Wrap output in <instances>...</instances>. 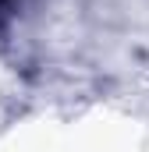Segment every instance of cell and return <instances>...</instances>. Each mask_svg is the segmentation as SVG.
Instances as JSON below:
<instances>
[{
  "mask_svg": "<svg viewBox=\"0 0 149 152\" xmlns=\"http://www.w3.org/2000/svg\"><path fill=\"white\" fill-rule=\"evenodd\" d=\"M11 7H14V0H0V18H4V14H11Z\"/></svg>",
  "mask_w": 149,
  "mask_h": 152,
  "instance_id": "1",
  "label": "cell"
}]
</instances>
